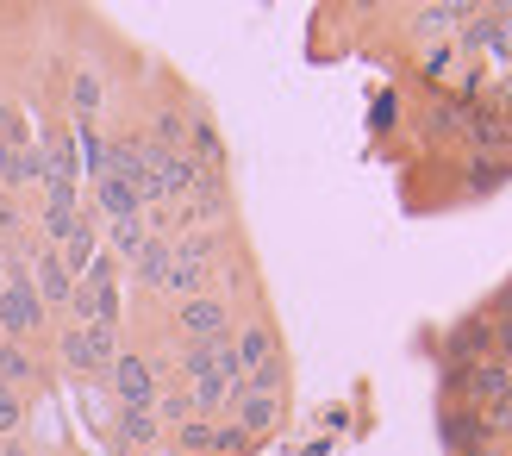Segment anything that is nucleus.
Instances as JSON below:
<instances>
[{"mask_svg":"<svg viewBox=\"0 0 512 456\" xmlns=\"http://www.w3.org/2000/svg\"><path fill=\"white\" fill-rule=\"evenodd\" d=\"M512 182V163H500V157H475L469 169H463V188L469 194H500Z\"/></svg>","mask_w":512,"mask_h":456,"instance_id":"2eb2a0df","label":"nucleus"},{"mask_svg":"<svg viewBox=\"0 0 512 456\" xmlns=\"http://www.w3.org/2000/svg\"><path fill=\"white\" fill-rule=\"evenodd\" d=\"M456 63V44H438V50H425V75H450Z\"/></svg>","mask_w":512,"mask_h":456,"instance_id":"2f4dec72","label":"nucleus"},{"mask_svg":"<svg viewBox=\"0 0 512 456\" xmlns=\"http://www.w3.org/2000/svg\"><path fill=\"white\" fill-rule=\"evenodd\" d=\"M7 275H13V257H7V250H0V288H7Z\"/></svg>","mask_w":512,"mask_h":456,"instance_id":"f704fd0d","label":"nucleus"},{"mask_svg":"<svg viewBox=\"0 0 512 456\" xmlns=\"http://www.w3.org/2000/svg\"><path fill=\"white\" fill-rule=\"evenodd\" d=\"M475 13H481V7H419V13H413V32H425V38H450V32H463Z\"/></svg>","mask_w":512,"mask_h":456,"instance_id":"4468645a","label":"nucleus"},{"mask_svg":"<svg viewBox=\"0 0 512 456\" xmlns=\"http://www.w3.org/2000/svg\"><path fill=\"white\" fill-rule=\"evenodd\" d=\"M188 157L207 169V175L225 169V138H219V125H213V119H194V125H188Z\"/></svg>","mask_w":512,"mask_h":456,"instance_id":"f8f14e48","label":"nucleus"},{"mask_svg":"<svg viewBox=\"0 0 512 456\" xmlns=\"http://www.w3.org/2000/svg\"><path fill=\"white\" fill-rule=\"evenodd\" d=\"M281 388H288V357H281V350H275L263 369L244 375V394H275V400H281Z\"/></svg>","mask_w":512,"mask_h":456,"instance_id":"412c9836","label":"nucleus"},{"mask_svg":"<svg viewBox=\"0 0 512 456\" xmlns=\"http://www.w3.org/2000/svg\"><path fill=\"white\" fill-rule=\"evenodd\" d=\"M138 282H144V288H163V282H169V238L150 232L144 257H138Z\"/></svg>","mask_w":512,"mask_h":456,"instance_id":"aec40b11","label":"nucleus"},{"mask_svg":"<svg viewBox=\"0 0 512 456\" xmlns=\"http://www.w3.org/2000/svg\"><path fill=\"white\" fill-rule=\"evenodd\" d=\"M182 332L188 338H225V307H219V300H207V294L182 300Z\"/></svg>","mask_w":512,"mask_h":456,"instance_id":"9b49d317","label":"nucleus"},{"mask_svg":"<svg viewBox=\"0 0 512 456\" xmlns=\"http://www.w3.org/2000/svg\"><path fill=\"white\" fill-rule=\"evenodd\" d=\"M0 325H7V332H38V325H44V300L32 294V275H7V288H0Z\"/></svg>","mask_w":512,"mask_h":456,"instance_id":"39448f33","label":"nucleus"},{"mask_svg":"<svg viewBox=\"0 0 512 456\" xmlns=\"http://www.w3.org/2000/svg\"><path fill=\"white\" fill-rule=\"evenodd\" d=\"M481 319H488V325H500V319H512V282L488 300V307H481Z\"/></svg>","mask_w":512,"mask_h":456,"instance_id":"7c9ffc66","label":"nucleus"},{"mask_svg":"<svg viewBox=\"0 0 512 456\" xmlns=\"http://www.w3.org/2000/svg\"><path fill=\"white\" fill-rule=\"evenodd\" d=\"M63 244H69V250H63V269L75 275V282H82L88 263H94V219H75V232H69Z\"/></svg>","mask_w":512,"mask_h":456,"instance_id":"f3484780","label":"nucleus"},{"mask_svg":"<svg viewBox=\"0 0 512 456\" xmlns=\"http://www.w3.org/2000/svg\"><path fill=\"white\" fill-rule=\"evenodd\" d=\"M469 456H494V444H488V450H469Z\"/></svg>","mask_w":512,"mask_h":456,"instance_id":"c9c22d12","label":"nucleus"},{"mask_svg":"<svg viewBox=\"0 0 512 456\" xmlns=\"http://www.w3.org/2000/svg\"><path fill=\"white\" fill-rule=\"evenodd\" d=\"M19 413H25V407H19V394L7 388V394H0V438H7V432H19Z\"/></svg>","mask_w":512,"mask_h":456,"instance_id":"c756f323","label":"nucleus"},{"mask_svg":"<svg viewBox=\"0 0 512 456\" xmlns=\"http://www.w3.org/2000/svg\"><path fill=\"white\" fill-rule=\"evenodd\" d=\"M175 444H182L188 456H194V450H213V425H207V419H188L182 432H175Z\"/></svg>","mask_w":512,"mask_h":456,"instance_id":"393cba45","label":"nucleus"},{"mask_svg":"<svg viewBox=\"0 0 512 456\" xmlns=\"http://www.w3.org/2000/svg\"><path fill=\"white\" fill-rule=\"evenodd\" d=\"M481 425H488V438L512 432V394H506V400H494V407H481Z\"/></svg>","mask_w":512,"mask_h":456,"instance_id":"a878e982","label":"nucleus"},{"mask_svg":"<svg viewBox=\"0 0 512 456\" xmlns=\"http://www.w3.org/2000/svg\"><path fill=\"white\" fill-rule=\"evenodd\" d=\"M0 382H32V363H25V350H13V344H0Z\"/></svg>","mask_w":512,"mask_h":456,"instance_id":"b1692460","label":"nucleus"},{"mask_svg":"<svg viewBox=\"0 0 512 456\" xmlns=\"http://www.w3.org/2000/svg\"><path fill=\"white\" fill-rule=\"evenodd\" d=\"M100 100H107V94H100L94 75H75V113H100Z\"/></svg>","mask_w":512,"mask_h":456,"instance_id":"cd10ccee","label":"nucleus"},{"mask_svg":"<svg viewBox=\"0 0 512 456\" xmlns=\"http://www.w3.org/2000/svg\"><path fill=\"white\" fill-rule=\"evenodd\" d=\"M32 294L44 300V307H50V300H69V294H75V275L63 269V257H57V250H38V269H32Z\"/></svg>","mask_w":512,"mask_h":456,"instance_id":"1a4fd4ad","label":"nucleus"},{"mask_svg":"<svg viewBox=\"0 0 512 456\" xmlns=\"http://www.w3.org/2000/svg\"><path fill=\"white\" fill-rule=\"evenodd\" d=\"M444 444H450L456 456H469V450H488L494 438H488V425H481V413L450 407V413H444Z\"/></svg>","mask_w":512,"mask_h":456,"instance_id":"9d476101","label":"nucleus"},{"mask_svg":"<svg viewBox=\"0 0 512 456\" xmlns=\"http://www.w3.org/2000/svg\"><path fill=\"white\" fill-rule=\"evenodd\" d=\"M463 132H469V150H475V157H500V150L512 144V138H506V113L494 107V100H475Z\"/></svg>","mask_w":512,"mask_h":456,"instance_id":"6e6552de","label":"nucleus"},{"mask_svg":"<svg viewBox=\"0 0 512 456\" xmlns=\"http://www.w3.org/2000/svg\"><path fill=\"white\" fill-rule=\"evenodd\" d=\"M494 350H500V344H494V325L481 319V313H475V319H463V325H450V332H444V363H450V369L488 363Z\"/></svg>","mask_w":512,"mask_h":456,"instance_id":"20e7f679","label":"nucleus"},{"mask_svg":"<svg viewBox=\"0 0 512 456\" xmlns=\"http://www.w3.org/2000/svg\"><path fill=\"white\" fill-rule=\"evenodd\" d=\"M7 169H13V144H0V182H7Z\"/></svg>","mask_w":512,"mask_h":456,"instance_id":"72a5a7b5","label":"nucleus"},{"mask_svg":"<svg viewBox=\"0 0 512 456\" xmlns=\"http://www.w3.org/2000/svg\"><path fill=\"white\" fill-rule=\"evenodd\" d=\"M450 388L456 394H469L475 407H494V400H506L512 394V369L506 363H469V369H450Z\"/></svg>","mask_w":512,"mask_h":456,"instance_id":"423d86ee","label":"nucleus"},{"mask_svg":"<svg viewBox=\"0 0 512 456\" xmlns=\"http://www.w3.org/2000/svg\"><path fill=\"white\" fill-rule=\"evenodd\" d=\"M213 450H219V456H238V450H250V432H244V425H219V432H213Z\"/></svg>","mask_w":512,"mask_h":456,"instance_id":"bb28decb","label":"nucleus"},{"mask_svg":"<svg viewBox=\"0 0 512 456\" xmlns=\"http://www.w3.org/2000/svg\"><path fill=\"white\" fill-rule=\"evenodd\" d=\"M113 394H119V407H157V369H150L144 357H138V350H119V357H113Z\"/></svg>","mask_w":512,"mask_h":456,"instance_id":"7ed1b4c3","label":"nucleus"},{"mask_svg":"<svg viewBox=\"0 0 512 456\" xmlns=\"http://www.w3.org/2000/svg\"><path fill=\"white\" fill-rule=\"evenodd\" d=\"M182 363H188V382H200V375H213V363H219V338H194Z\"/></svg>","mask_w":512,"mask_h":456,"instance_id":"5701e85b","label":"nucleus"},{"mask_svg":"<svg viewBox=\"0 0 512 456\" xmlns=\"http://www.w3.org/2000/svg\"><path fill=\"white\" fill-rule=\"evenodd\" d=\"M144 244H150V225L144 219H113V250H119V257H144Z\"/></svg>","mask_w":512,"mask_h":456,"instance_id":"4be33fe9","label":"nucleus"},{"mask_svg":"<svg viewBox=\"0 0 512 456\" xmlns=\"http://www.w3.org/2000/svg\"><path fill=\"white\" fill-rule=\"evenodd\" d=\"M119 444H132V450L157 444V413H144V407H119Z\"/></svg>","mask_w":512,"mask_h":456,"instance_id":"6ab92c4d","label":"nucleus"},{"mask_svg":"<svg viewBox=\"0 0 512 456\" xmlns=\"http://www.w3.org/2000/svg\"><path fill=\"white\" fill-rule=\"evenodd\" d=\"M69 307L82 313V325H113L119 319V294H113V257H94L88 275L75 282L69 294Z\"/></svg>","mask_w":512,"mask_h":456,"instance_id":"f257e3e1","label":"nucleus"},{"mask_svg":"<svg viewBox=\"0 0 512 456\" xmlns=\"http://www.w3.org/2000/svg\"><path fill=\"white\" fill-rule=\"evenodd\" d=\"M281 419V400L275 394H238V425L256 438V432H269V425Z\"/></svg>","mask_w":512,"mask_h":456,"instance_id":"dca6fc26","label":"nucleus"},{"mask_svg":"<svg viewBox=\"0 0 512 456\" xmlns=\"http://www.w3.org/2000/svg\"><path fill=\"white\" fill-rule=\"evenodd\" d=\"M113 357H119L113 325H75V332L63 338V363H69V369H82V375L113 369Z\"/></svg>","mask_w":512,"mask_h":456,"instance_id":"f03ea898","label":"nucleus"},{"mask_svg":"<svg viewBox=\"0 0 512 456\" xmlns=\"http://www.w3.org/2000/svg\"><path fill=\"white\" fill-rule=\"evenodd\" d=\"M157 407H163V419H175V425L194 419V400H188V394H157Z\"/></svg>","mask_w":512,"mask_h":456,"instance_id":"c85d7f7f","label":"nucleus"},{"mask_svg":"<svg viewBox=\"0 0 512 456\" xmlns=\"http://www.w3.org/2000/svg\"><path fill=\"white\" fill-rule=\"evenodd\" d=\"M456 50H475V57H500V63H512V38H506V25H500V7H481V13L463 25Z\"/></svg>","mask_w":512,"mask_h":456,"instance_id":"0eeeda50","label":"nucleus"},{"mask_svg":"<svg viewBox=\"0 0 512 456\" xmlns=\"http://www.w3.org/2000/svg\"><path fill=\"white\" fill-rule=\"evenodd\" d=\"M232 350H238V363H244V375H250V369H263V363L275 357V332H269V325H250L244 338H232Z\"/></svg>","mask_w":512,"mask_h":456,"instance_id":"a211bd4d","label":"nucleus"},{"mask_svg":"<svg viewBox=\"0 0 512 456\" xmlns=\"http://www.w3.org/2000/svg\"><path fill=\"white\" fill-rule=\"evenodd\" d=\"M94 200H100V213H107V219H144V200L125 188L119 175H100V182H94Z\"/></svg>","mask_w":512,"mask_h":456,"instance_id":"ddd939ff","label":"nucleus"},{"mask_svg":"<svg viewBox=\"0 0 512 456\" xmlns=\"http://www.w3.org/2000/svg\"><path fill=\"white\" fill-rule=\"evenodd\" d=\"M494 344H500L506 357H512V319H500V325H494Z\"/></svg>","mask_w":512,"mask_h":456,"instance_id":"473e14b6","label":"nucleus"}]
</instances>
